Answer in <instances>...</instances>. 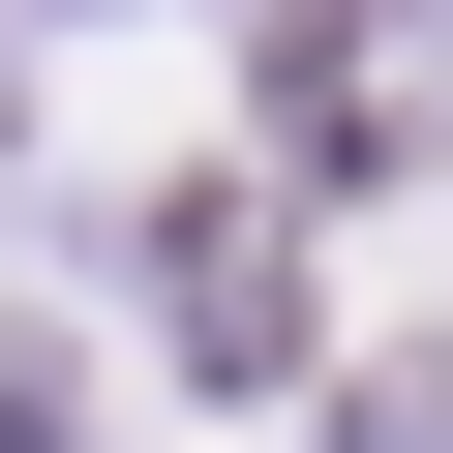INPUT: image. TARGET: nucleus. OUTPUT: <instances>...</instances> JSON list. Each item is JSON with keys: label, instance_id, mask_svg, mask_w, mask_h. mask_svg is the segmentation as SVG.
Here are the masks:
<instances>
[{"label": "nucleus", "instance_id": "1", "mask_svg": "<svg viewBox=\"0 0 453 453\" xmlns=\"http://www.w3.org/2000/svg\"><path fill=\"white\" fill-rule=\"evenodd\" d=\"M181 333H211V363H273V242H242V181H181Z\"/></svg>", "mask_w": 453, "mask_h": 453}]
</instances>
